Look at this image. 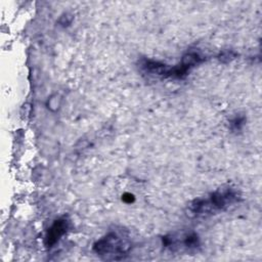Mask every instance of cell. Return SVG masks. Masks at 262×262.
I'll return each instance as SVG.
<instances>
[{
  "label": "cell",
  "mask_w": 262,
  "mask_h": 262,
  "mask_svg": "<svg viewBox=\"0 0 262 262\" xmlns=\"http://www.w3.org/2000/svg\"><path fill=\"white\" fill-rule=\"evenodd\" d=\"M123 200H124L125 202H127V203H131V202H133L134 198H133V195H132L131 193H126V194H124Z\"/></svg>",
  "instance_id": "obj_5"
},
{
  "label": "cell",
  "mask_w": 262,
  "mask_h": 262,
  "mask_svg": "<svg viewBox=\"0 0 262 262\" xmlns=\"http://www.w3.org/2000/svg\"><path fill=\"white\" fill-rule=\"evenodd\" d=\"M224 58H226V61H228V60L234 58V54H233L231 51H230V52H229V51H226V52H224V53L221 54L220 60H223Z\"/></svg>",
  "instance_id": "obj_4"
},
{
  "label": "cell",
  "mask_w": 262,
  "mask_h": 262,
  "mask_svg": "<svg viewBox=\"0 0 262 262\" xmlns=\"http://www.w3.org/2000/svg\"><path fill=\"white\" fill-rule=\"evenodd\" d=\"M67 228H68L67 220H64V219L56 220L47 231L46 239H45L46 246L52 247L60 238V236L66 233Z\"/></svg>",
  "instance_id": "obj_3"
},
{
  "label": "cell",
  "mask_w": 262,
  "mask_h": 262,
  "mask_svg": "<svg viewBox=\"0 0 262 262\" xmlns=\"http://www.w3.org/2000/svg\"><path fill=\"white\" fill-rule=\"evenodd\" d=\"M93 249L97 255L118 259L117 256H123L129 251L130 243L116 232H111L96 242Z\"/></svg>",
  "instance_id": "obj_2"
},
{
  "label": "cell",
  "mask_w": 262,
  "mask_h": 262,
  "mask_svg": "<svg viewBox=\"0 0 262 262\" xmlns=\"http://www.w3.org/2000/svg\"><path fill=\"white\" fill-rule=\"evenodd\" d=\"M236 192L230 188H220L209 199L195 200L189 207L191 213L195 216L212 214L225 209L236 200Z\"/></svg>",
  "instance_id": "obj_1"
}]
</instances>
